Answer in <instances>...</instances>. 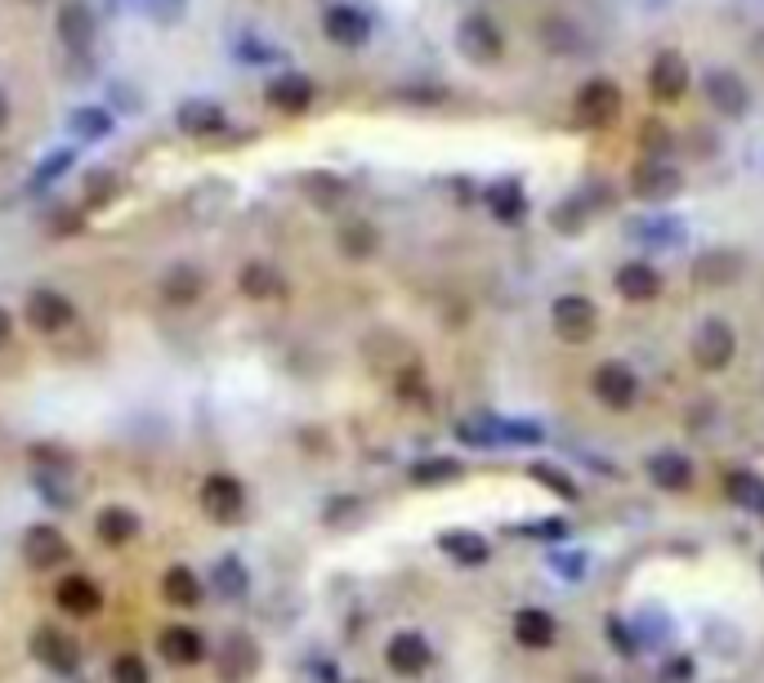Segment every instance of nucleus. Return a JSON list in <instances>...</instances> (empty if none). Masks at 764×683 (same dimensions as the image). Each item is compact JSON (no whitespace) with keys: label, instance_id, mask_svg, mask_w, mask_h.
I'll return each mask as SVG.
<instances>
[{"label":"nucleus","instance_id":"f257e3e1","mask_svg":"<svg viewBox=\"0 0 764 683\" xmlns=\"http://www.w3.org/2000/svg\"><path fill=\"white\" fill-rule=\"evenodd\" d=\"M27 652H32L36 666L55 670V674H76L81 670V644L72 639V634L55 630V625H40L27 639Z\"/></svg>","mask_w":764,"mask_h":683},{"label":"nucleus","instance_id":"f03ea898","mask_svg":"<svg viewBox=\"0 0 764 683\" xmlns=\"http://www.w3.org/2000/svg\"><path fill=\"white\" fill-rule=\"evenodd\" d=\"M23 559L36 567V572H50V567H63L72 559V541L55 527V523H32L23 531Z\"/></svg>","mask_w":764,"mask_h":683},{"label":"nucleus","instance_id":"7ed1b4c3","mask_svg":"<svg viewBox=\"0 0 764 683\" xmlns=\"http://www.w3.org/2000/svg\"><path fill=\"white\" fill-rule=\"evenodd\" d=\"M202 510H206V518H215V523H237L247 514V487L237 482L232 474H211L206 482H202Z\"/></svg>","mask_w":764,"mask_h":683},{"label":"nucleus","instance_id":"20e7f679","mask_svg":"<svg viewBox=\"0 0 764 683\" xmlns=\"http://www.w3.org/2000/svg\"><path fill=\"white\" fill-rule=\"evenodd\" d=\"M590 388H595V398H599L608 411H626V407L640 398V380H635V371L622 367V362H604V367H595Z\"/></svg>","mask_w":764,"mask_h":683},{"label":"nucleus","instance_id":"39448f33","mask_svg":"<svg viewBox=\"0 0 764 683\" xmlns=\"http://www.w3.org/2000/svg\"><path fill=\"white\" fill-rule=\"evenodd\" d=\"M27 322L40 335H59V331H68L76 322V309H72L68 296H59V290H50V286H40V290H32V296H27Z\"/></svg>","mask_w":764,"mask_h":683},{"label":"nucleus","instance_id":"423d86ee","mask_svg":"<svg viewBox=\"0 0 764 683\" xmlns=\"http://www.w3.org/2000/svg\"><path fill=\"white\" fill-rule=\"evenodd\" d=\"M550 322H554V335L563 345H586L595 335V304L586 296H563L550 309Z\"/></svg>","mask_w":764,"mask_h":683},{"label":"nucleus","instance_id":"0eeeda50","mask_svg":"<svg viewBox=\"0 0 764 683\" xmlns=\"http://www.w3.org/2000/svg\"><path fill=\"white\" fill-rule=\"evenodd\" d=\"M738 354V335L725 322H702V331L693 335V362L702 371H725Z\"/></svg>","mask_w":764,"mask_h":683},{"label":"nucleus","instance_id":"6e6552de","mask_svg":"<svg viewBox=\"0 0 764 683\" xmlns=\"http://www.w3.org/2000/svg\"><path fill=\"white\" fill-rule=\"evenodd\" d=\"M385 661H390V670H394V674L420 679L429 666H434V648H429V639H425V634H416V630H403V634H394V639H390V648H385Z\"/></svg>","mask_w":764,"mask_h":683},{"label":"nucleus","instance_id":"1a4fd4ad","mask_svg":"<svg viewBox=\"0 0 764 683\" xmlns=\"http://www.w3.org/2000/svg\"><path fill=\"white\" fill-rule=\"evenodd\" d=\"M157 648H162V657L170 661V666H202L206 661V634L202 630H193V625H166L162 634H157Z\"/></svg>","mask_w":764,"mask_h":683},{"label":"nucleus","instance_id":"9d476101","mask_svg":"<svg viewBox=\"0 0 764 683\" xmlns=\"http://www.w3.org/2000/svg\"><path fill=\"white\" fill-rule=\"evenodd\" d=\"M55 599H59V608H63L68 616H94V612H104L99 580H94V576H81V572H72V576L59 580Z\"/></svg>","mask_w":764,"mask_h":683},{"label":"nucleus","instance_id":"9b49d317","mask_svg":"<svg viewBox=\"0 0 764 683\" xmlns=\"http://www.w3.org/2000/svg\"><path fill=\"white\" fill-rule=\"evenodd\" d=\"M59 36H63L68 50H76V55H85L89 45H94V36H99V23H94V10L85 5V0H68V5L59 10Z\"/></svg>","mask_w":764,"mask_h":683},{"label":"nucleus","instance_id":"f8f14e48","mask_svg":"<svg viewBox=\"0 0 764 683\" xmlns=\"http://www.w3.org/2000/svg\"><path fill=\"white\" fill-rule=\"evenodd\" d=\"M260 670V648L247 634H228V644L219 652V679L224 683H247Z\"/></svg>","mask_w":764,"mask_h":683},{"label":"nucleus","instance_id":"ddd939ff","mask_svg":"<svg viewBox=\"0 0 764 683\" xmlns=\"http://www.w3.org/2000/svg\"><path fill=\"white\" fill-rule=\"evenodd\" d=\"M648 89H653V99L661 104H680L684 99V89H689V68L680 55H661L648 72Z\"/></svg>","mask_w":764,"mask_h":683},{"label":"nucleus","instance_id":"4468645a","mask_svg":"<svg viewBox=\"0 0 764 683\" xmlns=\"http://www.w3.org/2000/svg\"><path fill=\"white\" fill-rule=\"evenodd\" d=\"M617 108H622V94H617L612 81H590L582 94H577V117L586 125H608L617 117Z\"/></svg>","mask_w":764,"mask_h":683},{"label":"nucleus","instance_id":"2eb2a0df","mask_svg":"<svg viewBox=\"0 0 764 683\" xmlns=\"http://www.w3.org/2000/svg\"><path fill=\"white\" fill-rule=\"evenodd\" d=\"M162 599L175 603V608H198V603L206 599V585H202V576H198L193 567L175 563V567H166V576H162Z\"/></svg>","mask_w":764,"mask_h":683},{"label":"nucleus","instance_id":"dca6fc26","mask_svg":"<svg viewBox=\"0 0 764 683\" xmlns=\"http://www.w3.org/2000/svg\"><path fill=\"white\" fill-rule=\"evenodd\" d=\"M94 531H99L104 546H130L134 536L143 531V523H139V514L126 510V505H104L99 518H94Z\"/></svg>","mask_w":764,"mask_h":683},{"label":"nucleus","instance_id":"f3484780","mask_svg":"<svg viewBox=\"0 0 764 683\" xmlns=\"http://www.w3.org/2000/svg\"><path fill=\"white\" fill-rule=\"evenodd\" d=\"M554 634H559V625H554L550 612H541V608H523V612H514V639H518L523 648H550V644H554Z\"/></svg>","mask_w":764,"mask_h":683},{"label":"nucleus","instance_id":"a211bd4d","mask_svg":"<svg viewBox=\"0 0 764 683\" xmlns=\"http://www.w3.org/2000/svg\"><path fill=\"white\" fill-rule=\"evenodd\" d=\"M309 99H313V81L300 76V72H286V76H277L268 85V104L282 108V112H305Z\"/></svg>","mask_w":764,"mask_h":683},{"label":"nucleus","instance_id":"6ab92c4d","mask_svg":"<svg viewBox=\"0 0 764 683\" xmlns=\"http://www.w3.org/2000/svg\"><path fill=\"white\" fill-rule=\"evenodd\" d=\"M657 290H661V277H657L648 264H626L622 273H617V296L631 300V304L657 300Z\"/></svg>","mask_w":764,"mask_h":683},{"label":"nucleus","instance_id":"aec40b11","mask_svg":"<svg viewBox=\"0 0 764 683\" xmlns=\"http://www.w3.org/2000/svg\"><path fill=\"white\" fill-rule=\"evenodd\" d=\"M648 474H653V482L661 487V492H684V487L693 482V465H689L680 452L653 456V460H648Z\"/></svg>","mask_w":764,"mask_h":683},{"label":"nucleus","instance_id":"412c9836","mask_svg":"<svg viewBox=\"0 0 764 683\" xmlns=\"http://www.w3.org/2000/svg\"><path fill=\"white\" fill-rule=\"evenodd\" d=\"M175 121H179L183 134H193V139H206V134L224 130V112H219L215 104H206V99H188V104L179 108Z\"/></svg>","mask_w":764,"mask_h":683},{"label":"nucleus","instance_id":"4be33fe9","mask_svg":"<svg viewBox=\"0 0 764 683\" xmlns=\"http://www.w3.org/2000/svg\"><path fill=\"white\" fill-rule=\"evenodd\" d=\"M439 550L452 554L461 567L488 563V541H484V536H474V531H447V536H439Z\"/></svg>","mask_w":764,"mask_h":683},{"label":"nucleus","instance_id":"5701e85b","mask_svg":"<svg viewBox=\"0 0 764 683\" xmlns=\"http://www.w3.org/2000/svg\"><path fill=\"white\" fill-rule=\"evenodd\" d=\"M367 19L358 14V10H349V5H336L326 14V36L336 40V45H362L367 40Z\"/></svg>","mask_w":764,"mask_h":683},{"label":"nucleus","instance_id":"b1692460","mask_svg":"<svg viewBox=\"0 0 764 683\" xmlns=\"http://www.w3.org/2000/svg\"><path fill=\"white\" fill-rule=\"evenodd\" d=\"M237 286H242L247 300H273V296H282V277L268 264H247L242 277H237Z\"/></svg>","mask_w":764,"mask_h":683},{"label":"nucleus","instance_id":"393cba45","mask_svg":"<svg viewBox=\"0 0 764 683\" xmlns=\"http://www.w3.org/2000/svg\"><path fill=\"white\" fill-rule=\"evenodd\" d=\"M680 188V175L676 170H666V166H644L635 175V192L644 202H661V197H671V192Z\"/></svg>","mask_w":764,"mask_h":683},{"label":"nucleus","instance_id":"a878e982","mask_svg":"<svg viewBox=\"0 0 764 683\" xmlns=\"http://www.w3.org/2000/svg\"><path fill=\"white\" fill-rule=\"evenodd\" d=\"M68 130L76 134V139H108L112 134V112H104V108H72L68 112Z\"/></svg>","mask_w":764,"mask_h":683},{"label":"nucleus","instance_id":"bb28decb","mask_svg":"<svg viewBox=\"0 0 764 683\" xmlns=\"http://www.w3.org/2000/svg\"><path fill=\"white\" fill-rule=\"evenodd\" d=\"M247 567L237 563V559H219L215 572H211V590H219L224 599H242L247 595Z\"/></svg>","mask_w":764,"mask_h":683},{"label":"nucleus","instance_id":"cd10ccee","mask_svg":"<svg viewBox=\"0 0 764 683\" xmlns=\"http://www.w3.org/2000/svg\"><path fill=\"white\" fill-rule=\"evenodd\" d=\"M725 492H729L738 505H747V510H764V478H755V474H747V469H733V474L725 478Z\"/></svg>","mask_w":764,"mask_h":683},{"label":"nucleus","instance_id":"c85d7f7f","mask_svg":"<svg viewBox=\"0 0 764 683\" xmlns=\"http://www.w3.org/2000/svg\"><path fill=\"white\" fill-rule=\"evenodd\" d=\"M711 99H715V108H720V112H742L747 108V89H742L738 76L715 72L711 76Z\"/></svg>","mask_w":764,"mask_h":683},{"label":"nucleus","instance_id":"c756f323","mask_svg":"<svg viewBox=\"0 0 764 683\" xmlns=\"http://www.w3.org/2000/svg\"><path fill=\"white\" fill-rule=\"evenodd\" d=\"M198 290H202L198 268H175V273H166V300L188 304V300H198Z\"/></svg>","mask_w":764,"mask_h":683},{"label":"nucleus","instance_id":"7c9ffc66","mask_svg":"<svg viewBox=\"0 0 764 683\" xmlns=\"http://www.w3.org/2000/svg\"><path fill=\"white\" fill-rule=\"evenodd\" d=\"M112 683H153V674H148V661H143L139 652H121L117 661H112Z\"/></svg>","mask_w":764,"mask_h":683},{"label":"nucleus","instance_id":"2f4dec72","mask_svg":"<svg viewBox=\"0 0 764 683\" xmlns=\"http://www.w3.org/2000/svg\"><path fill=\"white\" fill-rule=\"evenodd\" d=\"M465 45H469V50H479V45H484V55H497L501 50V40L492 36V23H469Z\"/></svg>","mask_w":764,"mask_h":683},{"label":"nucleus","instance_id":"473e14b6","mask_svg":"<svg viewBox=\"0 0 764 683\" xmlns=\"http://www.w3.org/2000/svg\"><path fill=\"white\" fill-rule=\"evenodd\" d=\"M456 474H461L456 460H434V465H416V469H411L416 482H429V478H456Z\"/></svg>","mask_w":764,"mask_h":683},{"label":"nucleus","instance_id":"72a5a7b5","mask_svg":"<svg viewBox=\"0 0 764 683\" xmlns=\"http://www.w3.org/2000/svg\"><path fill=\"white\" fill-rule=\"evenodd\" d=\"M68 166H72V153H55L50 161H45V166H40V175H36L32 183H36V188H45V183H55V179H59V175H63Z\"/></svg>","mask_w":764,"mask_h":683},{"label":"nucleus","instance_id":"f704fd0d","mask_svg":"<svg viewBox=\"0 0 764 683\" xmlns=\"http://www.w3.org/2000/svg\"><path fill=\"white\" fill-rule=\"evenodd\" d=\"M533 474H537L541 482H550V487H559V496H568V501H572V496H577V487H572V482H568V478H563L559 469H550V465H537Z\"/></svg>","mask_w":764,"mask_h":683},{"label":"nucleus","instance_id":"c9c22d12","mask_svg":"<svg viewBox=\"0 0 764 683\" xmlns=\"http://www.w3.org/2000/svg\"><path fill=\"white\" fill-rule=\"evenodd\" d=\"M492 202H497V215H501V219H518V211H523V206H518V192H510V188H497Z\"/></svg>","mask_w":764,"mask_h":683},{"label":"nucleus","instance_id":"e433bc0d","mask_svg":"<svg viewBox=\"0 0 764 683\" xmlns=\"http://www.w3.org/2000/svg\"><path fill=\"white\" fill-rule=\"evenodd\" d=\"M371 247H375V237H371L367 228H349V232H345V251H349V255H367Z\"/></svg>","mask_w":764,"mask_h":683},{"label":"nucleus","instance_id":"4c0bfd02","mask_svg":"<svg viewBox=\"0 0 764 683\" xmlns=\"http://www.w3.org/2000/svg\"><path fill=\"white\" fill-rule=\"evenodd\" d=\"M608 630H612V648H626V652H631V639H626V625H617V621H608Z\"/></svg>","mask_w":764,"mask_h":683},{"label":"nucleus","instance_id":"58836bf2","mask_svg":"<svg viewBox=\"0 0 764 683\" xmlns=\"http://www.w3.org/2000/svg\"><path fill=\"white\" fill-rule=\"evenodd\" d=\"M143 5H148V10H153V5H157V0H143ZM179 10H183V0H166V10H162V23H166V19H175Z\"/></svg>","mask_w":764,"mask_h":683},{"label":"nucleus","instance_id":"ea45409f","mask_svg":"<svg viewBox=\"0 0 764 683\" xmlns=\"http://www.w3.org/2000/svg\"><path fill=\"white\" fill-rule=\"evenodd\" d=\"M10 331H14V322H10V313H5V309H0V345H5V339H10Z\"/></svg>","mask_w":764,"mask_h":683},{"label":"nucleus","instance_id":"a19ab883","mask_svg":"<svg viewBox=\"0 0 764 683\" xmlns=\"http://www.w3.org/2000/svg\"><path fill=\"white\" fill-rule=\"evenodd\" d=\"M10 125V99H5V89H0V130Z\"/></svg>","mask_w":764,"mask_h":683}]
</instances>
